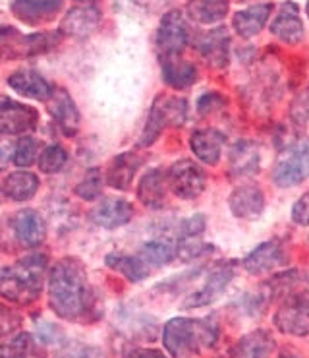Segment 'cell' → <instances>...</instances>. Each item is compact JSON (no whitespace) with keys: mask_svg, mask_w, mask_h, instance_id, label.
<instances>
[{"mask_svg":"<svg viewBox=\"0 0 309 358\" xmlns=\"http://www.w3.org/2000/svg\"><path fill=\"white\" fill-rule=\"evenodd\" d=\"M49 304L56 316L70 322H95L100 316L97 296L77 259H60L50 269Z\"/></svg>","mask_w":309,"mask_h":358,"instance_id":"cell-1","label":"cell"},{"mask_svg":"<svg viewBox=\"0 0 309 358\" xmlns=\"http://www.w3.org/2000/svg\"><path fill=\"white\" fill-rule=\"evenodd\" d=\"M220 325L215 314L207 317H172L163 327V345L172 358H190L215 347Z\"/></svg>","mask_w":309,"mask_h":358,"instance_id":"cell-2","label":"cell"},{"mask_svg":"<svg viewBox=\"0 0 309 358\" xmlns=\"http://www.w3.org/2000/svg\"><path fill=\"white\" fill-rule=\"evenodd\" d=\"M45 256H27L0 271V296L12 304H31L43 291Z\"/></svg>","mask_w":309,"mask_h":358,"instance_id":"cell-3","label":"cell"},{"mask_svg":"<svg viewBox=\"0 0 309 358\" xmlns=\"http://www.w3.org/2000/svg\"><path fill=\"white\" fill-rule=\"evenodd\" d=\"M188 120V101L176 95L160 93L149 110V118L145 122L142 138L137 145L149 148L159 140V136L167 128H180Z\"/></svg>","mask_w":309,"mask_h":358,"instance_id":"cell-4","label":"cell"},{"mask_svg":"<svg viewBox=\"0 0 309 358\" xmlns=\"http://www.w3.org/2000/svg\"><path fill=\"white\" fill-rule=\"evenodd\" d=\"M59 43V31L22 35L12 25H0V60L37 57V55L52 50Z\"/></svg>","mask_w":309,"mask_h":358,"instance_id":"cell-5","label":"cell"},{"mask_svg":"<svg viewBox=\"0 0 309 358\" xmlns=\"http://www.w3.org/2000/svg\"><path fill=\"white\" fill-rule=\"evenodd\" d=\"M273 322L280 334L309 337V292L292 291L286 294Z\"/></svg>","mask_w":309,"mask_h":358,"instance_id":"cell-6","label":"cell"},{"mask_svg":"<svg viewBox=\"0 0 309 358\" xmlns=\"http://www.w3.org/2000/svg\"><path fill=\"white\" fill-rule=\"evenodd\" d=\"M309 178V138L294 143L280 155L273 169V182L278 188H292Z\"/></svg>","mask_w":309,"mask_h":358,"instance_id":"cell-7","label":"cell"},{"mask_svg":"<svg viewBox=\"0 0 309 358\" xmlns=\"http://www.w3.org/2000/svg\"><path fill=\"white\" fill-rule=\"evenodd\" d=\"M170 192L180 200H195L207 188V173L192 159H180L167 171Z\"/></svg>","mask_w":309,"mask_h":358,"instance_id":"cell-8","label":"cell"},{"mask_svg":"<svg viewBox=\"0 0 309 358\" xmlns=\"http://www.w3.org/2000/svg\"><path fill=\"white\" fill-rule=\"evenodd\" d=\"M190 41V34H188V24H186L184 14L180 10H168L163 16L155 35V45H157V52L159 59H172V57H180L186 45Z\"/></svg>","mask_w":309,"mask_h":358,"instance_id":"cell-9","label":"cell"},{"mask_svg":"<svg viewBox=\"0 0 309 358\" xmlns=\"http://www.w3.org/2000/svg\"><path fill=\"white\" fill-rule=\"evenodd\" d=\"M230 34L225 25H218L213 29H207L205 34H199L193 41V47L199 52V57L211 68L225 70L230 62Z\"/></svg>","mask_w":309,"mask_h":358,"instance_id":"cell-10","label":"cell"},{"mask_svg":"<svg viewBox=\"0 0 309 358\" xmlns=\"http://www.w3.org/2000/svg\"><path fill=\"white\" fill-rule=\"evenodd\" d=\"M286 259H288V252H286L285 241L269 238V241L261 242L257 248H253L243 258L242 266L251 275H265L273 273L275 269L285 266Z\"/></svg>","mask_w":309,"mask_h":358,"instance_id":"cell-11","label":"cell"},{"mask_svg":"<svg viewBox=\"0 0 309 358\" xmlns=\"http://www.w3.org/2000/svg\"><path fill=\"white\" fill-rule=\"evenodd\" d=\"M236 267L232 262H225V264H220V266L213 267L199 291L192 292V294L184 300V308H201V306L213 304V302L225 292L226 287L232 283Z\"/></svg>","mask_w":309,"mask_h":358,"instance_id":"cell-12","label":"cell"},{"mask_svg":"<svg viewBox=\"0 0 309 358\" xmlns=\"http://www.w3.org/2000/svg\"><path fill=\"white\" fill-rule=\"evenodd\" d=\"M37 126V110L10 97H0V134H25Z\"/></svg>","mask_w":309,"mask_h":358,"instance_id":"cell-13","label":"cell"},{"mask_svg":"<svg viewBox=\"0 0 309 358\" xmlns=\"http://www.w3.org/2000/svg\"><path fill=\"white\" fill-rule=\"evenodd\" d=\"M228 206L234 217L253 221V219H259L265 211V196L255 182L240 184L230 194Z\"/></svg>","mask_w":309,"mask_h":358,"instance_id":"cell-14","label":"cell"},{"mask_svg":"<svg viewBox=\"0 0 309 358\" xmlns=\"http://www.w3.org/2000/svg\"><path fill=\"white\" fill-rule=\"evenodd\" d=\"M100 10L95 4L84 2L80 6L68 10V14L62 17L60 24V34L75 39H85L99 27L100 24Z\"/></svg>","mask_w":309,"mask_h":358,"instance_id":"cell-15","label":"cell"},{"mask_svg":"<svg viewBox=\"0 0 309 358\" xmlns=\"http://www.w3.org/2000/svg\"><path fill=\"white\" fill-rule=\"evenodd\" d=\"M269 29L276 39L288 43V45H298V43L303 41L306 27L301 22L300 6L296 2H285L276 12L275 20L271 22Z\"/></svg>","mask_w":309,"mask_h":358,"instance_id":"cell-16","label":"cell"},{"mask_svg":"<svg viewBox=\"0 0 309 358\" xmlns=\"http://www.w3.org/2000/svg\"><path fill=\"white\" fill-rule=\"evenodd\" d=\"M276 349L275 337L267 329H253L242 335L220 358H269Z\"/></svg>","mask_w":309,"mask_h":358,"instance_id":"cell-17","label":"cell"},{"mask_svg":"<svg viewBox=\"0 0 309 358\" xmlns=\"http://www.w3.org/2000/svg\"><path fill=\"white\" fill-rule=\"evenodd\" d=\"M226 145V134L217 128H197L190 136V150L205 165H217Z\"/></svg>","mask_w":309,"mask_h":358,"instance_id":"cell-18","label":"cell"},{"mask_svg":"<svg viewBox=\"0 0 309 358\" xmlns=\"http://www.w3.org/2000/svg\"><path fill=\"white\" fill-rule=\"evenodd\" d=\"M64 6V0H12V14L29 25L50 22Z\"/></svg>","mask_w":309,"mask_h":358,"instance_id":"cell-19","label":"cell"},{"mask_svg":"<svg viewBox=\"0 0 309 358\" xmlns=\"http://www.w3.org/2000/svg\"><path fill=\"white\" fill-rule=\"evenodd\" d=\"M49 113L54 118L62 132L66 136H75L80 130V110L75 107L74 99L70 97V93L62 87H54V93L49 99Z\"/></svg>","mask_w":309,"mask_h":358,"instance_id":"cell-20","label":"cell"},{"mask_svg":"<svg viewBox=\"0 0 309 358\" xmlns=\"http://www.w3.org/2000/svg\"><path fill=\"white\" fill-rule=\"evenodd\" d=\"M8 84L14 92L27 99L49 101L54 93V87L50 85L49 80L35 70H17L8 78Z\"/></svg>","mask_w":309,"mask_h":358,"instance_id":"cell-21","label":"cell"},{"mask_svg":"<svg viewBox=\"0 0 309 358\" xmlns=\"http://www.w3.org/2000/svg\"><path fill=\"white\" fill-rule=\"evenodd\" d=\"M167 173L163 169H149L142 176L140 186H137V198H140V201L151 209H160L167 206Z\"/></svg>","mask_w":309,"mask_h":358,"instance_id":"cell-22","label":"cell"},{"mask_svg":"<svg viewBox=\"0 0 309 358\" xmlns=\"http://www.w3.org/2000/svg\"><path fill=\"white\" fill-rule=\"evenodd\" d=\"M132 217H134V206L130 201L122 198H110V200L100 201L99 206L93 209L91 221L105 229H116V227L130 223Z\"/></svg>","mask_w":309,"mask_h":358,"instance_id":"cell-23","label":"cell"},{"mask_svg":"<svg viewBox=\"0 0 309 358\" xmlns=\"http://www.w3.org/2000/svg\"><path fill=\"white\" fill-rule=\"evenodd\" d=\"M261 153L257 143L250 140H240L230 151V176L242 178V176H253L259 173Z\"/></svg>","mask_w":309,"mask_h":358,"instance_id":"cell-24","label":"cell"},{"mask_svg":"<svg viewBox=\"0 0 309 358\" xmlns=\"http://www.w3.org/2000/svg\"><path fill=\"white\" fill-rule=\"evenodd\" d=\"M271 14H273V4L271 2H267V4H255V6L236 12L234 17H232V27H234V31L240 37L251 39V37H255L267 25Z\"/></svg>","mask_w":309,"mask_h":358,"instance_id":"cell-25","label":"cell"},{"mask_svg":"<svg viewBox=\"0 0 309 358\" xmlns=\"http://www.w3.org/2000/svg\"><path fill=\"white\" fill-rule=\"evenodd\" d=\"M143 157L135 151H128L118 155L112 163H110L109 173H107V182L116 188V190H128L132 186V180L137 175V171L142 167Z\"/></svg>","mask_w":309,"mask_h":358,"instance_id":"cell-26","label":"cell"},{"mask_svg":"<svg viewBox=\"0 0 309 358\" xmlns=\"http://www.w3.org/2000/svg\"><path fill=\"white\" fill-rule=\"evenodd\" d=\"M160 68H163V80L168 87L172 90H188L197 82V68L190 60L180 59V57H172V59L160 60Z\"/></svg>","mask_w":309,"mask_h":358,"instance_id":"cell-27","label":"cell"},{"mask_svg":"<svg viewBox=\"0 0 309 358\" xmlns=\"http://www.w3.org/2000/svg\"><path fill=\"white\" fill-rule=\"evenodd\" d=\"M14 233L25 246H39L47 236V227L37 211L24 209L14 217Z\"/></svg>","mask_w":309,"mask_h":358,"instance_id":"cell-28","label":"cell"},{"mask_svg":"<svg viewBox=\"0 0 309 358\" xmlns=\"http://www.w3.org/2000/svg\"><path fill=\"white\" fill-rule=\"evenodd\" d=\"M186 10L195 24H218L228 14V0H188Z\"/></svg>","mask_w":309,"mask_h":358,"instance_id":"cell-29","label":"cell"},{"mask_svg":"<svg viewBox=\"0 0 309 358\" xmlns=\"http://www.w3.org/2000/svg\"><path fill=\"white\" fill-rule=\"evenodd\" d=\"M39 190V178L33 173H12L4 178V182L0 186L2 196H6L8 200L25 201L33 198Z\"/></svg>","mask_w":309,"mask_h":358,"instance_id":"cell-30","label":"cell"},{"mask_svg":"<svg viewBox=\"0 0 309 358\" xmlns=\"http://www.w3.org/2000/svg\"><path fill=\"white\" fill-rule=\"evenodd\" d=\"M140 258L149 267H163L178 258V246L172 238L149 241L140 248Z\"/></svg>","mask_w":309,"mask_h":358,"instance_id":"cell-31","label":"cell"},{"mask_svg":"<svg viewBox=\"0 0 309 358\" xmlns=\"http://www.w3.org/2000/svg\"><path fill=\"white\" fill-rule=\"evenodd\" d=\"M105 264L114 269L118 273H122L132 283H140L143 279H147L149 275V266L143 262L140 256H128V254H109Z\"/></svg>","mask_w":309,"mask_h":358,"instance_id":"cell-32","label":"cell"},{"mask_svg":"<svg viewBox=\"0 0 309 358\" xmlns=\"http://www.w3.org/2000/svg\"><path fill=\"white\" fill-rule=\"evenodd\" d=\"M33 352V339L29 334L10 335L0 341V358H27Z\"/></svg>","mask_w":309,"mask_h":358,"instance_id":"cell-33","label":"cell"},{"mask_svg":"<svg viewBox=\"0 0 309 358\" xmlns=\"http://www.w3.org/2000/svg\"><path fill=\"white\" fill-rule=\"evenodd\" d=\"M207 227V217L201 215V213H195L192 217H186L182 221H178L174 227H172V234H174L178 241H184V238H195L199 236Z\"/></svg>","mask_w":309,"mask_h":358,"instance_id":"cell-34","label":"cell"},{"mask_svg":"<svg viewBox=\"0 0 309 358\" xmlns=\"http://www.w3.org/2000/svg\"><path fill=\"white\" fill-rule=\"evenodd\" d=\"M68 163V153L64 148L60 145H49L47 150L41 153V159H39V167H41L43 173L47 175H54L64 169V165Z\"/></svg>","mask_w":309,"mask_h":358,"instance_id":"cell-35","label":"cell"},{"mask_svg":"<svg viewBox=\"0 0 309 358\" xmlns=\"http://www.w3.org/2000/svg\"><path fill=\"white\" fill-rule=\"evenodd\" d=\"M290 120H292L296 128H306L309 124V84L292 101V105H290Z\"/></svg>","mask_w":309,"mask_h":358,"instance_id":"cell-36","label":"cell"},{"mask_svg":"<svg viewBox=\"0 0 309 358\" xmlns=\"http://www.w3.org/2000/svg\"><path fill=\"white\" fill-rule=\"evenodd\" d=\"M103 188V178H100L99 169H91L87 171V175L84 176V180L75 186V194L82 198V200H95L100 194Z\"/></svg>","mask_w":309,"mask_h":358,"instance_id":"cell-37","label":"cell"},{"mask_svg":"<svg viewBox=\"0 0 309 358\" xmlns=\"http://www.w3.org/2000/svg\"><path fill=\"white\" fill-rule=\"evenodd\" d=\"M39 153V142L27 136V138H22L20 142L16 143V151H14V163L17 167H27L31 165Z\"/></svg>","mask_w":309,"mask_h":358,"instance_id":"cell-38","label":"cell"},{"mask_svg":"<svg viewBox=\"0 0 309 358\" xmlns=\"http://www.w3.org/2000/svg\"><path fill=\"white\" fill-rule=\"evenodd\" d=\"M176 246H178V258L184 259V262H190V259L201 258L205 256L207 252H213L215 248L207 244V242L193 241V238H184V241H176Z\"/></svg>","mask_w":309,"mask_h":358,"instance_id":"cell-39","label":"cell"},{"mask_svg":"<svg viewBox=\"0 0 309 358\" xmlns=\"http://www.w3.org/2000/svg\"><path fill=\"white\" fill-rule=\"evenodd\" d=\"M226 97L218 92H207L197 99V113L201 117H209L213 113H218L226 107Z\"/></svg>","mask_w":309,"mask_h":358,"instance_id":"cell-40","label":"cell"},{"mask_svg":"<svg viewBox=\"0 0 309 358\" xmlns=\"http://www.w3.org/2000/svg\"><path fill=\"white\" fill-rule=\"evenodd\" d=\"M59 358H107L105 352L99 347H91V345H75L66 349Z\"/></svg>","mask_w":309,"mask_h":358,"instance_id":"cell-41","label":"cell"},{"mask_svg":"<svg viewBox=\"0 0 309 358\" xmlns=\"http://www.w3.org/2000/svg\"><path fill=\"white\" fill-rule=\"evenodd\" d=\"M17 325H20V316H16L12 310L0 306V339L14 335Z\"/></svg>","mask_w":309,"mask_h":358,"instance_id":"cell-42","label":"cell"},{"mask_svg":"<svg viewBox=\"0 0 309 358\" xmlns=\"http://www.w3.org/2000/svg\"><path fill=\"white\" fill-rule=\"evenodd\" d=\"M292 221L300 227H309V192L292 206Z\"/></svg>","mask_w":309,"mask_h":358,"instance_id":"cell-43","label":"cell"},{"mask_svg":"<svg viewBox=\"0 0 309 358\" xmlns=\"http://www.w3.org/2000/svg\"><path fill=\"white\" fill-rule=\"evenodd\" d=\"M122 358H168L165 352H160L157 349H142V347H135V349H126L124 357Z\"/></svg>","mask_w":309,"mask_h":358,"instance_id":"cell-44","label":"cell"},{"mask_svg":"<svg viewBox=\"0 0 309 358\" xmlns=\"http://www.w3.org/2000/svg\"><path fill=\"white\" fill-rule=\"evenodd\" d=\"M37 335L39 339H43L45 343H54L60 339V331L56 329V325L52 324H41L37 327Z\"/></svg>","mask_w":309,"mask_h":358,"instance_id":"cell-45","label":"cell"},{"mask_svg":"<svg viewBox=\"0 0 309 358\" xmlns=\"http://www.w3.org/2000/svg\"><path fill=\"white\" fill-rule=\"evenodd\" d=\"M6 159H8V145L6 143H0V169L4 167Z\"/></svg>","mask_w":309,"mask_h":358,"instance_id":"cell-46","label":"cell"},{"mask_svg":"<svg viewBox=\"0 0 309 358\" xmlns=\"http://www.w3.org/2000/svg\"><path fill=\"white\" fill-rule=\"evenodd\" d=\"M276 358H303V357H301L300 352H294L292 349H285L278 352V357Z\"/></svg>","mask_w":309,"mask_h":358,"instance_id":"cell-47","label":"cell"},{"mask_svg":"<svg viewBox=\"0 0 309 358\" xmlns=\"http://www.w3.org/2000/svg\"><path fill=\"white\" fill-rule=\"evenodd\" d=\"M306 12H308V17H309V0H308V4H306Z\"/></svg>","mask_w":309,"mask_h":358,"instance_id":"cell-48","label":"cell"},{"mask_svg":"<svg viewBox=\"0 0 309 358\" xmlns=\"http://www.w3.org/2000/svg\"><path fill=\"white\" fill-rule=\"evenodd\" d=\"M143 2H145V0H143ZM157 2H159V4H160V2H165V0H155V4H157Z\"/></svg>","mask_w":309,"mask_h":358,"instance_id":"cell-49","label":"cell"},{"mask_svg":"<svg viewBox=\"0 0 309 358\" xmlns=\"http://www.w3.org/2000/svg\"><path fill=\"white\" fill-rule=\"evenodd\" d=\"M82 2H89V4H93V0H82Z\"/></svg>","mask_w":309,"mask_h":358,"instance_id":"cell-50","label":"cell"},{"mask_svg":"<svg viewBox=\"0 0 309 358\" xmlns=\"http://www.w3.org/2000/svg\"><path fill=\"white\" fill-rule=\"evenodd\" d=\"M240 2H246V0H240Z\"/></svg>","mask_w":309,"mask_h":358,"instance_id":"cell-51","label":"cell"},{"mask_svg":"<svg viewBox=\"0 0 309 358\" xmlns=\"http://www.w3.org/2000/svg\"><path fill=\"white\" fill-rule=\"evenodd\" d=\"M0 2H2V0H0Z\"/></svg>","mask_w":309,"mask_h":358,"instance_id":"cell-52","label":"cell"}]
</instances>
